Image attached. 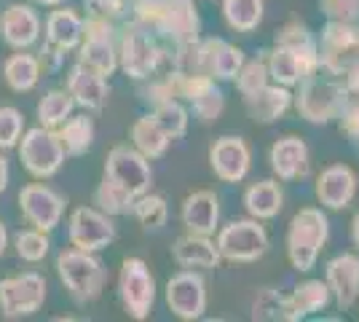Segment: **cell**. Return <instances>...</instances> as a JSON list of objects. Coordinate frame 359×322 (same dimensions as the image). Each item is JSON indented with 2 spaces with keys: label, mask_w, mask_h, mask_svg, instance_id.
<instances>
[{
  "label": "cell",
  "mask_w": 359,
  "mask_h": 322,
  "mask_svg": "<svg viewBox=\"0 0 359 322\" xmlns=\"http://www.w3.org/2000/svg\"><path fill=\"white\" fill-rule=\"evenodd\" d=\"M83 16L78 14L75 8H60L54 6V11L46 16V43L54 48H60L65 54H70L81 46V38H83Z\"/></svg>",
  "instance_id": "d4e9b609"
},
{
  "label": "cell",
  "mask_w": 359,
  "mask_h": 322,
  "mask_svg": "<svg viewBox=\"0 0 359 322\" xmlns=\"http://www.w3.org/2000/svg\"><path fill=\"white\" fill-rule=\"evenodd\" d=\"M169 62V48L145 25L129 19L118 32V67L135 81L158 76Z\"/></svg>",
  "instance_id": "7a4b0ae2"
},
{
  "label": "cell",
  "mask_w": 359,
  "mask_h": 322,
  "mask_svg": "<svg viewBox=\"0 0 359 322\" xmlns=\"http://www.w3.org/2000/svg\"><path fill=\"white\" fill-rule=\"evenodd\" d=\"M319 8L330 22H357L359 19V0H319Z\"/></svg>",
  "instance_id": "7bdbcfd3"
},
{
  "label": "cell",
  "mask_w": 359,
  "mask_h": 322,
  "mask_svg": "<svg viewBox=\"0 0 359 322\" xmlns=\"http://www.w3.org/2000/svg\"><path fill=\"white\" fill-rule=\"evenodd\" d=\"M22 167L30 172L35 180H48L54 177L65 164V148L57 135V129H46V126H32L25 129V135L16 145Z\"/></svg>",
  "instance_id": "8992f818"
},
{
  "label": "cell",
  "mask_w": 359,
  "mask_h": 322,
  "mask_svg": "<svg viewBox=\"0 0 359 322\" xmlns=\"http://www.w3.org/2000/svg\"><path fill=\"white\" fill-rule=\"evenodd\" d=\"M35 3H41V6H51V8H54V6H60L62 0H35Z\"/></svg>",
  "instance_id": "816d5d0a"
},
{
  "label": "cell",
  "mask_w": 359,
  "mask_h": 322,
  "mask_svg": "<svg viewBox=\"0 0 359 322\" xmlns=\"http://www.w3.org/2000/svg\"><path fill=\"white\" fill-rule=\"evenodd\" d=\"M210 164L212 172L223 180V183H241L250 172V164H252V156H250V148L241 137H233V135H223L212 142L210 148Z\"/></svg>",
  "instance_id": "e0dca14e"
},
{
  "label": "cell",
  "mask_w": 359,
  "mask_h": 322,
  "mask_svg": "<svg viewBox=\"0 0 359 322\" xmlns=\"http://www.w3.org/2000/svg\"><path fill=\"white\" fill-rule=\"evenodd\" d=\"M62 140V148L67 156H83L94 142V121L89 116H70L67 121L57 129Z\"/></svg>",
  "instance_id": "836d02e7"
},
{
  "label": "cell",
  "mask_w": 359,
  "mask_h": 322,
  "mask_svg": "<svg viewBox=\"0 0 359 322\" xmlns=\"http://www.w3.org/2000/svg\"><path fill=\"white\" fill-rule=\"evenodd\" d=\"M233 81H236V89H239L241 100H250V97H255L260 89H266L271 83L269 65H266V60H247L241 65L239 76L233 78Z\"/></svg>",
  "instance_id": "ab89813d"
},
{
  "label": "cell",
  "mask_w": 359,
  "mask_h": 322,
  "mask_svg": "<svg viewBox=\"0 0 359 322\" xmlns=\"http://www.w3.org/2000/svg\"><path fill=\"white\" fill-rule=\"evenodd\" d=\"M273 43L298 51L300 57L309 62L314 70H322V65H319V41H316L314 32L309 30L303 22H287L285 27L276 32Z\"/></svg>",
  "instance_id": "1f68e13d"
},
{
  "label": "cell",
  "mask_w": 359,
  "mask_h": 322,
  "mask_svg": "<svg viewBox=\"0 0 359 322\" xmlns=\"http://www.w3.org/2000/svg\"><path fill=\"white\" fill-rule=\"evenodd\" d=\"M325 282L330 285V293L341 311H348L359 301V255L341 253L327 263Z\"/></svg>",
  "instance_id": "ffe728a7"
},
{
  "label": "cell",
  "mask_w": 359,
  "mask_h": 322,
  "mask_svg": "<svg viewBox=\"0 0 359 322\" xmlns=\"http://www.w3.org/2000/svg\"><path fill=\"white\" fill-rule=\"evenodd\" d=\"M8 183H11V167H8V159L0 151V194L8 188Z\"/></svg>",
  "instance_id": "c3c4849f"
},
{
  "label": "cell",
  "mask_w": 359,
  "mask_h": 322,
  "mask_svg": "<svg viewBox=\"0 0 359 322\" xmlns=\"http://www.w3.org/2000/svg\"><path fill=\"white\" fill-rule=\"evenodd\" d=\"M338 78H341V83L346 86V92L351 94V97H359V60L351 62Z\"/></svg>",
  "instance_id": "7dc6e473"
},
{
  "label": "cell",
  "mask_w": 359,
  "mask_h": 322,
  "mask_svg": "<svg viewBox=\"0 0 359 322\" xmlns=\"http://www.w3.org/2000/svg\"><path fill=\"white\" fill-rule=\"evenodd\" d=\"M182 226L191 234H204L212 236L220 226V199L215 191H194L182 201Z\"/></svg>",
  "instance_id": "7402d4cb"
},
{
  "label": "cell",
  "mask_w": 359,
  "mask_h": 322,
  "mask_svg": "<svg viewBox=\"0 0 359 322\" xmlns=\"http://www.w3.org/2000/svg\"><path fill=\"white\" fill-rule=\"evenodd\" d=\"M41 67H43V73H48V70H57L62 62H65V51H60V48L48 46V43H43V48H41Z\"/></svg>",
  "instance_id": "bcb514c9"
},
{
  "label": "cell",
  "mask_w": 359,
  "mask_h": 322,
  "mask_svg": "<svg viewBox=\"0 0 359 322\" xmlns=\"http://www.w3.org/2000/svg\"><path fill=\"white\" fill-rule=\"evenodd\" d=\"M19 213H22L27 226L51 234L60 226L62 215H65V199L51 185L27 183L19 191Z\"/></svg>",
  "instance_id": "4fadbf2b"
},
{
  "label": "cell",
  "mask_w": 359,
  "mask_h": 322,
  "mask_svg": "<svg viewBox=\"0 0 359 322\" xmlns=\"http://www.w3.org/2000/svg\"><path fill=\"white\" fill-rule=\"evenodd\" d=\"M118 295L132 320H148L156 304V279L142 258H123L118 271Z\"/></svg>",
  "instance_id": "30bf717a"
},
{
  "label": "cell",
  "mask_w": 359,
  "mask_h": 322,
  "mask_svg": "<svg viewBox=\"0 0 359 322\" xmlns=\"http://www.w3.org/2000/svg\"><path fill=\"white\" fill-rule=\"evenodd\" d=\"M135 199L126 188H121L118 183L102 177V183L94 188V207L102 210L105 215L116 217V215H132V207H135Z\"/></svg>",
  "instance_id": "d590c367"
},
{
  "label": "cell",
  "mask_w": 359,
  "mask_h": 322,
  "mask_svg": "<svg viewBox=\"0 0 359 322\" xmlns=\"http://www.w3.org/2000/svg\"><path fill=\"white\" fill-rule=\"evenodd\" d=\"M287 295L273 288H263L252 301V320H285Z\"/></svg>",
  "instance_id": "b9f144b4"
},
{
  "label": "cell",
  "mask_w": 359,
  "mask_h": 322,
  "mask_svg": "<svg viewBox=\"0 0 359 322\" xmlns=\"http://www.w3.org/2000/svg\"><path fill=\"white\" fill-rule=\"evenodd\" d=\"M244 210L250 217H257V220H271L282 213L285 207V194L276 180H260V183L247 185L244 191Z\"/></svg>",
  "instance_id": "f546056e"
},
{
  "label": "cell",
  "mask_w": 359,
  "mask_h": 322,
  "mask_svg": "<svg viewBox=\"0 0 359 322\" xmlns=\"http://www.w3.org/2000/svg\"><path fill=\"white\" fill-rule=\"evenodd\" d=\"M41 76H43L41 60L30 51H14L8 60L3 62V81L16 94L32 92L38 86Z\"/></svg>",
  "instance_id": "f1b7e54d"
},
{
  "label": "cell",
  "mask_w": 359,
  "mask_h": 322,
  "mask_svg": "<svg viewBox=\"0 0 359 322\" xmlns=\"http://www.w3.org/2000/svg\"><path fill=\"white\" fill-rule=\"evenodd\" d=\"M65 89L70 92L75 105L83 107L86 113H100L107 105V97H110L107 78L100 76L97 70L86 67V65H81V62H75L73 67L67 70Z\"/></svg>",
  "instance_id": "ac0fdd59"
},
{
  "label": "cell",
  "mask_w": 359,
  "mask_h": 322,
  "mask_svg": "<svg viewBox=\"0 0 359 322\" xmlns=\"http://www.w3.org/2000/svg\"><path fill=\"white\" fill-rule=\"evenodd\" d=\"M132 215L140 220V226L145 231H161L169 220V204H166L164 196L158 194H142L135 199V207H132Z\"/></svg>",
  "instance_id": "8d00e7d4"
},
{
  "label": "cell",
  "mask_w": 359,
  "mask_h": 322,
  "mask_svg": "<svg viewBox=\"0 0 359 322\" xmlns=\"http://www.w3.org/2000/svg\"><path fill=\"white\" fill-rule=\"evenodd\" d=\"M201 57H204V76L215 78V81H233L239 76L241 65L247 62L244 51L223 38H204Z\"/></svg>",
  "instance_id": "603a6c76"
},
{
  "label": "cell",
  "mask_w": 359,
  "mask_h": 322,
  "mask_svg": "<svg viewBox=\"0 0 359 322\" xmlns=\"http://www.w3.org/2000/svg\"><path fill=\"white\" fill-rule=\"evenodd\" d=\"M14 250H16V258L25 263H41L48 255L51 250V239L48 234L41 229H22L14 236Z\"/></svg>",
  "instance_id": "74e56055"
},
{
  "label": "cell",
  "mask_w": 359,
  "mask_h": 322,
  "mask_svg": "<svg viewBox=\"0 0 359 322\" xmlns=\"http://www.w3.org/2000/svg\"><path fill=\"white\" fill-rule=\"evenodd\" d=\"M354 60H359V19L330 22L319 35V65L327 76H341Z\"/></svg>",
  "instance_id": "8fae6325"
},
{
  "label": "cell",
  "mask_w": 359,
  "mask_h": 322,
  "mask_svg": "<svg viewBox=\"0 0 359 322\" xmlns=\"http://www.w3.org/2000/svg\"><path fill=\"white\" fill-rule=\"evenodd\" d=\"M73 107L75 102L67 89H51L38 102V110H35L38 113V123L46 126V129H60L62 123L73 116Z\"/></svg>",
  "instance_id": "e575fe53"
},
{
  "label": "cell",
  "mask_w": 359,
  "mask_h": 322,
  "mask_svg": "<svg viewBox=\"0 0 359 322\" xmlns=\"http://www.w3.org/2000/svg\"><path fill=\"white\" fill-rule=\"evenodd\" d=\"M126 3L129 0H83L86 16L94 19H107V22H118L126 14Z\"/></svg>",
  "instance_id": "ee69618b"
},
{
  "label": "cell",
  "mask_w": 359,
  "mask_h": 322,
  "mask_svg": "<svg viewBox=\"0 0 359 322\" xmlns=\"http://www.w3.org/2000/svg\"><path fill=\"white\" fill-rule=\"evenodd\" d=\"M351 94L346 92V86L341 83V78L316 76L303 78L298 83V92L292 94V105L298 110V116L303 121L325 126V123L335 121L341 116L344 105L348 102Z\"/></svg>",
  "instance_id": "277c9868"
},
{
  "label": "cell",
  "mask_w": 359,
  "mask_h": 322,
  "mask_svg": "<svg viewBox=\"0 0 359 322\" xmlns=\"http://www.w3.org/2000/svg\"><path fill=\"white\" fill-rule=\"evenodd\" d=\"M57 274L75 304H89L94 298H100L107 276L102 261L81 247L62 250L57 255Z\"/></svg>",
  "instance_id": "5b68a950"
},
{
  "label": "cell",
  "mask_w": 359,
  "mask_h": 322,
  "mask_svg": "<svg viewBox=\"0 0 359 322\" xmlns=\"http://www.w3.org/2000/svg\"><path fill=\"white\" fill-rule=\"evenodd\" d=\"M263 0H223V19L231 30L252 32L263 22Z\"/></svg>",
  "instance_id": "d6a6232c"
},
{
  "label": "cell",
  "mask_w": 359,
  "mask_h": 322,
  "mask_svg": "<svg viewBox=\"0 0 359 322\" xmlns=\"http://www.w3.org/2000/svg\"><path fill=\"white\" fill-rule=\"evenodd\" d=\"M338 121H341V129H344L348 137L354 140L359 137V97H348V102L341 110Z\"/></svg>",
  "instance_id": "f6af8a7d"
},
{
  "label": "cell",
  "mask_w": 359,
  "mask_h": 322,
  "mask_svg": "<svg viewBox=\"0 0 359 322\" xmlns=\"http://www.w3.org/2000/svg\"><path fill=\"white\" fill-rule=\"evenodd\" d=\"M330 220L319 207H303L292 215L290 229H287V258L292 269L306 274L319 261L322 247L327 245Z\"/></svg>",
  "instance_id": "3957f363"
},
{
  "label": "cell",
  "mask_w": 359,
  "mask_h": 322,
  "mask_svg": "<svg viewBox=\"0 0 359 322\" xmlns=\"http://www.w3.org/2000/svg\"><path fill=\"white\" fill-rule=\"evenodd\" d=\"M129 8L135 22L145 25L172 46L198 41L201 19L194 0H129Z\"/></svg>",
  "instance_id": "6da1fadb"
},
{
  "label": "cell",
  "mask_w": 359,
  "mask_h": 322,
  "mask_svg": "<svg viewBox=\"0 0 359 322\" xmlns=\"http://www.w3.org/2000/svg\"><path fill=\"white\" fill-rule=\"evenodd\" d=\"M269 161L279 180H300L309 175V145L295 135L279 137L271 145Z\"/></svg>",
  "instance_id": "44dd1931"
},
{
  "label": "cell",
  "mask_w": 359,
  "mask_h": 322,
  "mask_svg": "<svg viewBox=\"0 0 359 322\" xmlns=\"http://www.w3.org/2000/svg\"><path fill=\"white\" fill-rule=\"evenodd\" d=\"M41 16L27 3H11L0 11V41L11 51H27L41 41Z\"/></svg>",
  "instance_id": "2e32d148"
},
{
  "label": "cell",
  "mask_w": 359,
  "mask_h": 322,
  "mask_svg": "<svg viewBox=\"0 0 359 322\" xmlns=\"http://www.w3.org/2000/svg\"><path fill=\"white\" fill-rule=\"evenodd\" d=\"M67 236H70L73 247L97 253L102 247L113 245L116 226H113L110 215H105L97 207H75L67 220Z\"/></svg>",
  "instance_id": "5bb4252c"
},
{
  "label": "cell",
  "mask_w": 359,
  "mask_h": 322,
  "mask_svg": "<svg viewBox=\"0 0 359 322\" xmlns=\"http://www.w3.org/2000/svg\"><path fill=\"white\" fill-rule=\"evenodd\" d=\"M6 250H8V231H6V223L0 220V258L6 255Z\"/></svg>",
  "instance_id": "681fc988"
},
{
  "label": "cell",
  "mask_w": 359,
  "mask_h": 322,
  "mask_svg": "<svg viewBox=\"0 0 359 322\" xmlns=\"http://www.w3.org/2000/svg\"><path fill=\"white\" fill-rule=\"evenodd\" d=\"M166 307L180 320H198L207 311V282L204 276L185 269L166 282Z\"/></svg>",
  "instance_id": "9a60e30c"
},
{
  "label": "cell",
  "mask_w": 359,
  "mask_h": 322,
  "mask_svg": "<svg viewBox=\"0 0 359 322\" xmlns=\"http://www.w3.org/2000/svg\"><path fill=\"white\" fill-rule=\"evenodd\" d=\"M244 107L255 123H273L292 107V92L290 86H282V83H269L255 97L244 100Z\"/></svg>",
  "instance_id": "83f0119b"
},
{
  "label": "cell",
  "mask_w": 359,
  "mask_h": 322,
  "mask_svg": "<svg viewBox=\"0 0 359 322\" xmlns=\"http://www.w3.org/2000/svg\"><path fill=\"white\" fill-rule=\"evenodd\" d=\"M217 250L228 263H255L266 255L269 250V231L263 220L257 217H244L233 220L217 231Z\"/></svg>",
  "instance_id": "ba28073f"
},
{
  "label": "cell",
  "mask_w": 359,
  "mask_h": 322,
  "mask_svg": "<svg viewBox=\"0 0 359 322\" xmlns=\"http://www.w3.org/2000/svg\"><path fill=\"white\" fill-rule=\"evenodd\" d=\"M105 177L126 188L132 196H142L150 191L153 183V169H150V159L137 151L135 145H116L105 161Z\"/></svg>",
  "instance_id": "7c38bea8"
},
{
  "label": "cell",
  "mask_w": 359,
  "mask_h": 322,
  "mask_svg": "<svg viewBox=\"0 0 359 322\" xmlns=\"http://www.w3.org/2000/svg\"><path fill=\"white\" fill-rule=\"evenodd\" d=\"M330 301H332V293H330L327 282H322V279H306V282H300L298 288L287 295L285 320L287 322L306 320V317H311L316 311H325Z\"/></svg>",
  "instance_id": "484cf974"
},
{
  "label": "cell",
  "mask_w": 359,
  "mask_h": 322,
  "mask_svg": "<svg viewBox=\"0 0 359 322\" xmlns=\"http://www.w3.org/2000/svg\"><path fill=\"white\" fill-rule=\"evenodd\" d=\"M129 137H132V145H135L145 159H161V156L169 151V142H172V137L161 129V123L153 119V113H150V116H142V119H137V121L132 123Z\"/></svg>",
  "instance_id": "4dcf8cb0"
},
{
  "label": "cell",
  "mask_w": 359,
  "mask_h": 322,
  "mask_svg": "<svg viewBox=\"0 0 359 322\" xmlns=\"http://www.w3.org/2000/svg\"><path fill=\"white\" fill-rule=\"evenodd\" d=\"M357 145H359V137H357Z\"/></svg>",
  "instance_id": "f5cc1de1"
},
{
  "label": "cell",
  "mask_w": 359,
  "mask_h": 322,
  "mask_svg": "<svg viewBox=\"0 0 359 322\" xmlns=\"http://www.w3.org/2000/svg\"><path fill=\"white\" fill-rule=\"evenodd\" d=\"M48 295V282L38 271H22V274L0 279V314L6 320H22L41 311Z\"/></svg>",
  "instance_id": "9c48e42d"
},
{
  "label": "cell",
  "mask_w": 359,
  "mask_h": 322,
  "mask_svg": "<svg viewBox=\"0 0 359 322\" xmlns=\"http://www.w3.org/2000/svg\"><path fill=\"white\" fill-rule=\"evenodd\" d=\"M100 76L110 78L118 70V30L116 22L86 16L83 22V38L78 46V60Z\"/></svg>",
  "instance_id": "52a82bcc"
},
{
  "label": "cell",
  "mask_w": 359,
  "mask_h": 322,
  "mask_svg": "<svg viewBox=\"0 0 359 322\" xmlns=\"http://www.w3.org/2000/svg\"><path fill=\"white\" fill-rule=\"evenodd\" d=\"M351 239H354V245H357V250H359V210H357V215H354V220H351Z\"/></svg>",
  "instance_id": "f907efd6"
},
{
  "label": "cell",
  "mask_w": 359,
  "mask_h": 322,
  "mask_svg": "<svg viewBox=\"0 0 359 322\" xmlns=\"http://www.w3.org/2000/svg\"><path fill=\"white\" fill-rule=\"evenodd\" d=\"M266 65H269L271 81H273V83H282V86H290V89L298 86L303 78L319 73V70H314L309 62L300 57L298 51H292V48H287V46H279V43H273V48L269 51Z\"/></svg>",
  "instance_id": "4316f807"
},
{
  "label": "cell",
  "mask_w": 359,
  "mask_h": 322,
  "mask_svg": "<svg viewBox=\"0 0 359 322\" xmlns=\"http://www.w3.org/2000/svg\"><path fill=\"white\" fill-rule=\"evenodd\" d=\"M172 258L180 269H217L223 263L217 242H212L204 234H191V231H185L172 245Z\"/></svg>",
  "instance_id": "cb8c5ba5"
},
{
  "label": "cell",
  "mask_w": 359,
  "mask_h": 322,
  "mask_svg": "<svg viewBox=\"0 0 359 322\" xmlns=\"http://www.w3.org/2000/svg\"><path fill=\"white\" fill-rule=\"evenodd\" d=\"M25 135V116L11 105H0V151H11Z\"/></svg>",
  "instance_id": "60d3db41"
},
{
  "label": "cell",
  "mask_w": 359,
  "mask_h": 322,
  "mask_svg": "<svg viewBox=\"0 0 359 322\" xmlns=\"http://www.w3.org/2000/svg\"><path fill=\"white\" fill-rule=\"evenodd\" d=\"M357 172L346 164H332L316 177V199L325 210H346L357 196Z\"/></svg>",
  "instance_id": "d6986e66"
},
{
  "label": "cell",
  "mask_w": 359,
  "mask_h": 322,
  "mask_svg": "<svg viewBox=\"0 0 359 322\" xmlns=\"http://www.w3.org/2000/svg\"><path fill=\"white\" fill-rule=\"evenodd\" d=\"M153 119L161 123V129L172 140L185 137V132H188V110L180 100H164V102L153 105Z\"/></svg>",
  "instance_id": "f35d334b"
}]
</instances>
